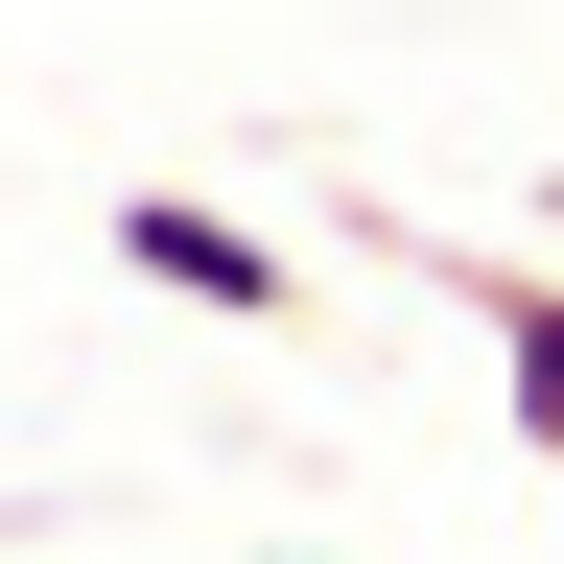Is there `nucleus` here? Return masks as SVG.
Segmentation results:
<instances>
[{"instance_id": "nucleus-1", "label": "nucleus", "mask_w": 564, "mask_h": 564, "mask_svg": "<svg viewBox=\"0 0 564 564\" xmlns=\"http://www.w3.org/2000/svg\"><path fill=\"white\" fill-rule=\"evenodd\" d=\"M95 236H118V282H165V306H212V329H306V259H282L259 212H212V188H118Z\"/></svg>"}, {"instance_id": "nucleus-2", "label": "nucleus", "mask_w": 564, "mask_h": 564, "mask_svg": "<svg viewBox=\"0 0 564 564\" xmlns=\"http://www.w3.org/2000/svg\"><path fill=\"white\" fill-rule=\"evenodd\" d=\"M423 282L494 329V400H518V447L564 470V282H541V259H494V236H423Z\"/></svg>"}, {"instance_id": "nucleus-3", "label": "nucleus", "mask_w": 564, "mask_h": 564, "mask_svg": "<svg viewBox=\"0 0 564 564\" xmlns=\"http://www.w3.org/2000/svg\"><path fill=\"white\" fill-rule=\"evenodd\" d=\"M259 564H306V541H259Z\"/></svg>"}]
</instances>
